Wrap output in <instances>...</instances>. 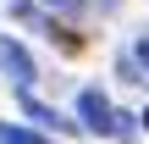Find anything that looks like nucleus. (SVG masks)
<instances>
[{"label": "nucleus", "instance_id": "nucleus-1", "mask_svg": "<svg viewBox=\"0 0 149 144\" xmlns=\"http://www.w3.org/2000/svg\"><path fill=\"white\" fill-rule=\"evenodd\" d=\"M77 111H83V128H88V133H111V139H127V133H133L127 117H122L100 89H83V94H77Z\"/></svg>", "mask_w": 149, "mask_h": 144}, {"label": "nucleus", "instance_id": "nucleus-2", "mask_svg": "<svg viewBox=\"0 0 149 144\" xmlns=\"http://www.w3.org/2000/svg\"><path fill=\"white\" fill-rule=\"evenodd\" d=\"M0 72H6L17 89H33V78H39V72H33V55H28L17 39H0Z\"/></svg>", "mask_w": 149, "mask_h": 144}, {"label": "nucleus", "instance_id": "nucleus-3", "mask_svg": "<svg viewBox=\"0 0 149 144\" xmlns=\"http://www.w3.org/2000/svg\"><path fill=\"white\" fill-rule=\"evenodd\" d=\"M22 111H28V117H33L39 128H50V133H72V128H77V122H66V117H61L55 105H39V100H33L28 89H22Z\"/></svg>", "mask_w": 149, "mask_h": 144}, {"label": "nucleus", "instance_id": "nucleus-4", "mask_svg": "<svg viewBox=\"0 0 149 144\" xmlns=\"http://www.w3.org/2000/svg\"><path fill=\"white\" fill-rule=\"evenodd\" d=\"M0 144H50V139L33 133V128H22V122H0Z\"/></svg>", "mask_w": 149, "mask_h": 144}, {"label": "nucleus", "instance_id": "nucleus-5", "mask_svg": "<svg viewBox=\"0 0 149 144\" xmlns=\"http://www.w3.org/2000/svg\"><path fill=\"white\" fill-rule=\"evenodd\" d=\"M44 6H50V11H61V17H77L88 0H44Z\"/></svg>", "mask_w": 149, "mask_h": 144}, {"label": "nucleus", "instance_id": "nucleus-6", "mask_svg": "<svg viewBox=\"0 0 149 144\" xmlns=\"http://www.w3.org/2000/svg\"><path fill=\"white\" fill-rule=\"evenodd\" d=\"M133 55H138V67H144V72H149V33H144V39H138V44H133Z\"/></svg>", "mask_w": 149, "mask_h": 144}, {"label": "nucleus", "instance_id": "nucleus-7", "mask_svg": "<svg viewBox=\"0 0 149 144\" xmlns=\"http://www.w3.org/2000/svg\"><path fill=\"white\" fill-rule=\"evenodd\" d=\"M100 11H116V0H100Z\"/></svg>", "mask_w": 149, "mask_h": 144}, {"label": "nucleus", "instance_id": "nucleus-8", "mask_svg": "<svg viewBox=\"0 0 149 144\" xmlns=\"http://www.w3.org/2000/svg\"><path fill=\"white\" fill-rule=\"evenodd\" d=\"M144 128H149V111H144Z\"/></svg>", "mask_w": 149, "mask_h": 144}]
</instances>
